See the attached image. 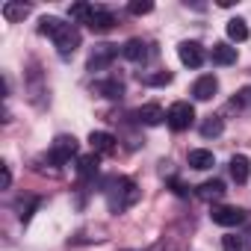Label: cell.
<instances>
[{"instance_id":"1","label":"cell","mask_w":251,"mask_h":251,"mask_svg":"<svg viewBox=\"0 0 251 251\" xmlns=\"http://www.w3.org/2000/svg\"><path fill=\"white\" fill-rule=\"evenodd\" d=\"M39 33L53 39V45H56V53H59L62 59L74 56V50L80 48V30H77L74 24H65V21L53 18V15L42 18V24H39Z\"/></svg>"},{"instance_id":"2","label":"cell","mask_w":251,"mask_h":251,"mask_svg":"<svg viewBox=\"0 0 251 251\" xmlns=\"http://www.w3.org/2000/svg\"><path fill=\"white\" fill-rule=\"evenodd\" d=\"M103 195H106V204H109L112 213H124L127 207H133L139 201V189H136V183L130 177H112V180H106Z\"/></svg>"},{"instance_id":"3","label":"cell","mask_w":251,"mask_h":251,"mask_svg":"<svg viewBox=\"0 0 251 251\" xmlns=\"http://www.w3.org/2000/svg\"><path fill=\"white\" fill-rule=\"evenodd\" d=\"M166 121H169V127L172 130H186L189 124L195 121V109H192V103H186V100H177V103H172L169 106V112H166Z\"/></svg>"},{"instance_id":"4","label":"cell","mask_w":251,"mask_h":251,"mask_svg":"<svg viewBox=\"0 0 251 251\" xmlns=\"http://www.w3.org/2000/svg\"><path fill=\"white\" fill-rule=\"evenodd\" d=\"M74 154H77V139H74V136H56V139H53L50 160H53L56 166H65Z\"/></svg>"},{"instance_id":"5","label":"cell","mask_w":251,"mask_h":251,"mask_svg":"<svg viewBox=\"0 0 251 251\" xmlns=\"http://www.w3.org/2000/svg\"><path fill=\"white\" fill-rule=\"evenodd\" d=\"M213 222L216 225H222V227H236V225H242L245 222V210H239V207H213Z\"/></svg>"},{"instance_id":"6","label":"cell","mask_w":251,"mask_h":251,"mask_svg":"<svg viewBox=\"0 0 251 251\" xmlns=\"http://www.w3.org/2000/svg\"><path fill=\"white\" fill-rule=\"evenodd\" d=\"M177 56H180V62L189 65V68H201V65H204V48H201L198 42H180V45H177Z\"/></svg>"},{"instance_id":"7","label":"cell","mask_w":251,"mask_h":251,"mask_svg":"<svg viewBox=\"0 0 251 251\" xmlns=\"http://www.w3.org/2000/svg\"><path fill=\"white\" fill-rule=\"evenodd\" d=\"M118 56V48L115 45H98L89 56V71H103L112 59Z\"/></svg>"},{"instance_id":"8","label":"cell","mask_w":251,"mask_h":251,"mask_svg":"<svg viewBox=\"0 0 251 251\" xmlns=\"http://www.w3.org/2000/svg\"><path fill=\"white\" fill-rule=\"evenodd\" d=\"M136 118L145 124V127H157V124H163V121H166V112H163V106H160V103H145V106H139Z\"/></svg>"},{"instance_id":"9","label":"cell","mask_w":251,"mask_h":251,"mask_svg":"<svg viewBox=\"0 0 251 251\" xmlns=\"http://www.w3.org/2000/svg\"><path fill=\"white\" fill-rule=\"evenodd\" d=\"M86 24H89V30H92V33H109V30L115 27V15H112V12H106V9H95V12H92V18H89Z\"/></svg>"},{"instance_id":"10","label":"cell","mask_w":251,"mask_h":251,"mask_svg":"<svg viewBox=\"0 0 251 251\" xmlns=\"http://www.w3.org/2000/svg\"><path fill=\"white\" fill-rule=\"evenodd\" d=\"M216 92H219V80H216L213 74L198 77V80H195V86H192V95H195L198 100H210Z\"/></svg>"},{"instance_id":"11","label":"cell","mask_w":251,"mask_h":251,"mask_svg":"<svg viewBox=\"0 0 251 251\" xmlns=\"http://www.w3.org/2000/svg\"><path fill=\"white\" fill-rule=\"evenodd\" d=\"M89 142H92V151L95 154H112L115 151V136L106 133V130H92L89 133Z\"/></svg>"},{"instance_id":"12","label":"cell","mask_w":251,"mask_h":251,"mask_svg":"<svg viewBox=\"0 0 251 251\" xmlns=\"http://www.w3.org/2000/svg\"><path fill=\"white\" fill-rule=\"evenodd\" d=\"M151 53H154V50H151V45H148V42H142V39H130L127 45H124V56H127L130 62H145Z\"/></svg>"},{"instance_id":"13","label":"cell","mask_w":251,"mask_h":251,"mask_svg":"<svg viewBox=\"0 0 251 251\" xmlns=\"http://www.w3.org/2000/svg\"><path fill=\"white\" fill-rule=\"evenodd\" d=\"M210 59H213L216 65H233V62H236V48H230V45L219 42V45H213Z\"/></svg>"},{"instance_id":"14","label":"cell","mask_w":251,"mask_h":251,"mask_svg":"<svg viewBox=\"0 0 251 251\" xmlns=\"http://www.w3.org/2000/svg\"><path fill=\"white\" fill-rule=\"evenodd\" d=\"M189 166H192V169H198V172H207V169H213V166H216V157H213V151L195 148V151H189Z\"/></svg>"},{"instance_id":"15","label":"cell","mask_w":251,"mask_h":251,"mask_svg":"<svg viewBox=\"0 0 251 251\" xmlns=\"http://www.w3.org/2000/svg\"><path fill=\"white\" fill-rule=\"evenodd\" d=\"M230 175H233L236 183H245L248 175H251V163H248V157H242V154L230 157Z\"/></svg>"},{"instance_id":"16","label":"cell","mask_w":251,"mask_h":251,"mask_svg":"<svg viewBox=\"0 0 251 251\" xmlns=\"http://www.w3.org/2000/svg\"><path fill=\"white\" fill-rule=\"evenodd\" d=\"M198 195H201L204 201H219V198L225 195V183H222L219 177H213V180H204V183L198 186Z\"/></svg>"},{"instance_id":"17","label":"cell","mask_w":251,"mask_h":251,"mask_svg":"<svg viewBox=\"0 0 251 251\" xmlns=\"http://www.w3.org/2000/svg\"><path fill=\"white\" fill-rule=\"evenodd\" d=\"M77 172H80V177H83V180H92V177L98 175V154L92 151V154L80 157V166H77Z\"/></svg>"},{"instance_id":"18","label":"cell","mask_w":251,"mask_h":251,"mask_svg":"<svg viewBox=\"0 0 251 251\" xmlns=\"http://www.w3.org/2000/svg\"><path fill=\"white\" fill-rule=\"evenodd\" d=\"M222 130H225V121H222L219 115H210V118L201 124V136H204V139H216V136H222Z\"/></svg>"},{"instance_id":"19","label":"cell","mask_w":251,"mask_h":251,"mask_svg":"<svg viewBox=\"0 0 251 251\" xmlns=\"http://www.w3.org/2000/svg\"><path fill=\"white\" fill-rule=\"evenodd\" d=\"M27 15H30L27 3H3V18L6 21H24Z\"/></svg>"},{"instance_id":"20","label":"cell","mask_w":251,"mask_h":251,"mask_svg":"<svg viewBox=\"0 0 251 251\" xmlns=\"http://www.w3.org/2000/svg\"><path fill=\"white\" fill-rule=\"evenodd\" d=\"M227 36H230L233 42H245V39H248V24H245L242 18H230V21H227Z\"/></svg>"},{"instance_id":"21","label":"cell","mask_w":251,"mask_h":251,"mask_svg":"<svg viewBox=\"0 0 251 251\" xmlns=\"http://www.w3.org/2000/svg\"><path fill=\"white\" fill-rule=\"evenodd\" d=\"M98 92L103 95V98H121L124 95V86H121V80H106V83H98Z\"/></svg>"},{"instance_id":"22","label":"cell","mask_w":251,"mask_h":251,"mask_svg":"<svg viewBox=\"0 0 251 251\" xmlns=\"http://www.w3.org/2000/svg\"><path fill=\"white\" fill-rule=\"evenodd\" d=\"M92 12H95V6H89V3H74L71 6V18L74 21H83V24L92 18Z\"/></svg>"},{"instance_id":"23","label":"cell","mask_w":251,"mask_h":251,"mask_svg":"<svg viewBox=\"0 0 251 251\" xmlns=\"http://www.w3.org/2000/svg\"><path fill=\"white\" fill-rule=\"evenodd\" d=\"M36 207H39V198H27V201H21V204H18V219H21V222H30V216H33Z\"/></svg>"},{"instance_id":"24","label":"cell","mask_w":251,"mask_h":251,"mask_svg":"<svg viewBox=\"0 0 251 251\" xmlns=\"http://www.w3.org/2000/svg\"><path fill=\"white\" fill-rule=\"evenodd\" d=\"M145 83H148V86H169V83H172V74H169V71L148 74V77H145Z\"/></svg>"},{"instance_id":"25","label":"cell","mask_w":251,"mask_h":251,"mask_svg":"<svg viewBox=\"0 0 251 251\" xmlns=\"http://www.w3.org/2000/svg\"><path fill=\"white\" fill-rule=\"evenodd\" d=\"M151 9H154L151 0H136V3H130V12H133V15H148Z\"/></svg>"},{"instance_id":"26","label":"cell","mask_w":251,"mask_h":251,"mask_svg":"<svg viewBox=\"0 0 251 251\" xmlns=\"http://www.w3.org/2000/svg\"><path fill=\"white\" fill-rule=\"evenodd\" d=\"M222 242H225V251H242V239H239V236H233V233H227Z\"/></svg>"},{"instance_id":"27","label":"cell","mask_w":251,"mask_h":251,"mask_svg":"<svg viewBox=\"0 0 251 251\" xmlns=\"http://www.w3.org/2000/svg\"><path fill=\"white\" fill-rule=\"evenodd\" d=\"M0 169H3V180H0V186H3V189H9V183H12V172H9V166H6V163L0 166Z\"/></svg>"}]
</instances>
